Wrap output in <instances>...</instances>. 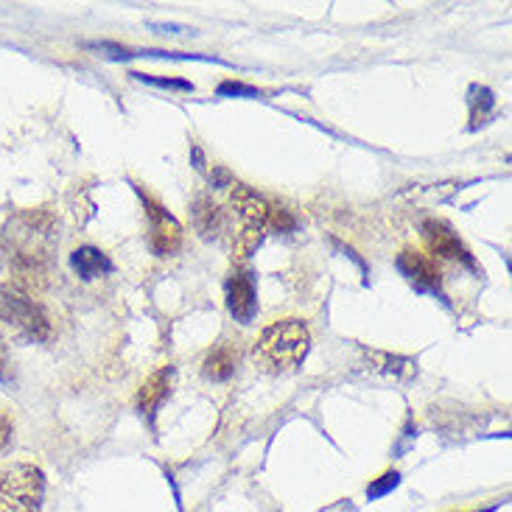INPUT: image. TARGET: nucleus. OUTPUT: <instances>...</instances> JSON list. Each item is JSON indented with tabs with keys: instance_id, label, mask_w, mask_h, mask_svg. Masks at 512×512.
<instances>
[{
	"instance_id": "1",
	"label": "nucleus",
	"mask_w": 512,
	"mask_h": 512,
	"mask_svg": "<svg viewBox=\"0 0 512 512\" xmlns=\"http://www.w3.org/2000/svg\"><path fill=\"white\" fill-rule=\"evenodd\" d=\"M311 350V333L303 319H277L263 328L258 342L252 347V359L266 375L294 373Z\"/></svg>"
},
{
	"instance_id": "2",
	"label": "nucleus",
	"mask_w": 512,
	"mask_h": 512,
	"mask_svg": "<svg viewBox=\"0 0 512 512\" xmlns=\"http://www.w3.org/2000/svg\"><path fill=\"white\" fill-rule=\"evenodd\" d=\"M0 319L14 325L17 331L34 342H48L54 333L48 311L31 297L26 286H20L14 280L0 286Z\"/></svg>"
},
{
	"instance_id": "3",
	"label": "nucleus",
	"mask_w": 512,
	"mask_h": 512,
	"mask_svg": "<svg viewBox=\"0 0 512 512\" xmlns=\"http://www.w3.org/2000/svg\"><path fill=\"white\" fill-rule=\"evenodd\" d=\"M230 202L236 208V216L241 219V230L233 238V258L244 261L261 244L263 230L269 224V202L258 191H252L250 185H236L230 194Z\"/></svg>"
},
{
	"instance_id": "4",
	"label": "nucleus",
	"mask_w": 512,
	"mask_h": 512,
	"mask_svg": "<svg viewBox=\"0 0 512 512\" xmlns=\"http://www.w3.org/2000/svg\"><path fill=\"white\" fill-rule=\"evenodd\" d=\"M45 473L37 465H9L0 471V512H40Z\"/></svg>"
},
{
	"instance_id": "5",
	"label": "nucleus",
	"mask_w": 512,
	"mask_h": 512,
	"mask_svg": "<svg viewBox=\"0 0 512 512\" xmlns=\"http://www.w3.org/2000/svg\"><path fill=\"white\" fill-rule=\"evenodd\" d=\"M140 196H143V205H146V216L152 222V250L166 258V255H171V252H177L182 247L180 222L157 199L143 194V191H140Z\"/></svg>"
},
{
	"instance_id": "6",
	"label": "nucleus",
	"mask_w": 512,
	"mask_h": 512,
	"mask_svg": "<svg viewBox=\"0 0 512 512\" xmlns=\"http://www.w3.org/2000/svg\"><path fill=\"white\" fill-rule=\"evenodd\" d=\"M423 241L429 244V250L434 252L437 258H445V261H462L468 263V266H476L468 247L459 241L457 233H454L445 222L429 219V222L423 224Z\"/></svg>"
},
{
	"instance_id": "7",
	"label": "nucleus",
	"mask_w": 512,
	"mask_h": 512,
	"mask_svg": "<svg viewBox=\"0 0 512 512\" xmlns=\"http://www.w3.org/2000/svg\"><path fill=\"white\" fill-rule=\"evenodd\" d=\"M255 280L252 272L247 269H238L227 280V308L238 322H250L255 317Z\"/></svg>"
},
{
	"instance_id": "8",
	"label": "nucleus",
	"mask_w": 512,
	"mask_h": 512,
	"mask_svg": "<svg viewBox=\"0 0 512 512\" xmlns=\"http://www.w3.org/2000/svg\"><path fill=\"white\" fill-rule=\"evenodd\" d=\"M398 269L403 272V277H409L415 283L417 289L437 291L440 283H443V275H440L437 263L431 261L429 255H423V252L403 250L398 255Z\"/></svg>"
},
{
	"instance_id": "9",
	"label": "nucleus",
	"mask_w": 512,
	"mask_h": 512,
	"mask_svg": "<svg viewBox=\"0 0 512 512\" xmlns=\"http://www.w3.org/2000/svg\"><path fill=\"white\" fill-rule=\"evenodd\" d=\"M171 367H160L157 373H152L138 389V412L143 417H154V412L163 406L168 398V389H171Z\"/></svg>"
},
{
	"instance_id": "10",
	"label": "nucleus",
	"mask_w": 512,
	"mask_h": 512,
	"mask_svg": "<svg viewBox=\"0 0 512 512\" xmlns=\"http://www.w3.org/2000/svg\"><path fill=\"white\" fill-rule=\"evenodd\" d=\"M191 216H194V227L196 233L202 238H213L222 236L224 230V210L210 199V196H196L194 208H191Z\"/></svg>"
},
{
	"instance_id": "11",
	"label": "nucleus",
	"mask_w": 512,
	"mask_h": 512,
	"mask_svg": "<svg viewBox=\"0 0 512 512\" xmlns=\"http://www.w3.org/2000/svg\"><path fill=\"white\" fill-rule=\"evenodd\" d=\"M238 350L230 342H222L219 347H213L205 361H202V375L210 381H227L230 375L236 373Z\"/></svg>"
},
{
	"instance_id": "12",
	"label": "nucleus",
	"mask_w": 512,
	"mask_h": 512,
	"mask_svg": "<svg viewBox=\"0 0 512 512\" xmlns=\"http://www.w3.org/2000/svg\"><path fill=\"white\" fill-rule=\"evenodd\" d=\"M70 263H73V269L84 280H96V277L112 272V261L104 252L96 250V247H79V250L70 255Z\"/></svg>"
},
{
	"instance_id": "13",
	"label": "nucleus",
	"mask_w": 512,
	"mask_h": 512,
	"mask_svg": "<svg viewBox=\"0 0 512 512\" xmlns=\"http://www.w3.org/2000/svg\"><path fill=\"white\" fill-rule=\"evenodd\" d=\"M269 224L277 233H291L297 227V216L283 205H269Z\"/></svg>"
},
{
	"instance_id": "14",
	"label": "nucleus",
	"mask_w": 512,
	"mask_h": 512,
	"mask_svg": "<svg viewBox=\"0 0 512 512\" xmlns=\"http://www.w3.org/2000/svg\"><path fill=\"white\" fill-rule=\"evenodd\" d=\"M398 482H401V473H398V471L381 473V476L375 479L373 485L367 487V496H370V499H381V496L392 493V490L398 487Z\"/></svg>"
},
{
	"instance_id": "15",
	"label": "nucleus",
	"mask_w": 512,
	"mask_h": 512,
	"mask_svg": "<svg viewBox=\"0 0 512 512\" xmlns=\"http://www.w3.org/2000/svg\"><path fill=\"white\" fill-rule=\"evenodd\" d=\"M473 93H476V98L471 101V104H473V124H479V121H485L487 110L493 107V93H490V90H485V87H482V90L476 87Z\"/></svg>"
},
{
	"instance_id": "16",
	"label": "nucleus",
	"mask_w": 512,
	"mask_h": 512,
	"mask_svg": "<svg viewBox=\"0 0 512 512\" xmlns=\"http://www.w3.org/2000/svg\"><path fill=\"white\" fill-rule=\"evenodd\" d=\"M219 96H258V87L241 82H222L219 84Z\"/></svg>"
},
{
	"instance_id": "17",
	"label": "nucleus",
	"mask_w": 512,
	"mask_h": 512,
	"mask_svg": "<svg viewBox=\"0 0 512 512\" xmlns=\"http://www.w3.org/2000/svg\"><path fill=\"white\" fill-rule=\"evenodd\" d=\"M132 76H138L140 82L160 84V87H177V90H194V84H191V82H182V79H157V76H146V73H132Z\"/></svg>"
},
{
	"instance_id": "18",
	"label": "nucleus",
	"mask_w": 512,
	"mask_h": 512,
	"mask_svg": "<svg viewBox=\"0 0 512 512\" xmlns=\"http://www.w3.org/2000/svg\"><path fill=\"white\" fill-rule=\"evenodd\" d=\"M12 434H14V426L12 420L6 415H0V451H6L9 443H12Z\"/></svg>"
},
{
	"instance_id": "19",
	"label": "nucleus",
	"mask_w": 512,
	"mask_h": 512,
	"mask_svg": "<svg viewBox=\"0 0 512 512\" xmlns=\"http://www.w3.org/2000/svg\"><path fill=\"white\" fill-rule=\"evenodd\" d=\"M210 182H213V188H219V185H230V174H227L224 168L213 166V171H210Z\"/></svg>"
},
{
	"instance_id": "20",
	"label": "nucleus",
	"mask_w": 512,
	"mask_h": 512,
	"mask_svg": "<svg viewBox=\"0 0 512 512\" xmlns=\"http://www.w3.org/2000/svg\"><path fill=\"white\" fill-rule=\"evenodd\" d=\"M194 163H196V171H205V157L199 152V146H194Z\"/></svg>"
},
{
	"instance_id": "21",
	"label": "nucleus",
	"mask_w": 512,
	"mask_h": 512,
	"mask_svg": "<svg viewBox=\"0 0 512 512\" xmlns=\"http://www.w3.org/2000/svg\"><path fill=\"white\" fill-rule=\"evenodd\" d=\"M6 375V347H3V342H0V378Z\"/></svg>"
}]
</instances>
